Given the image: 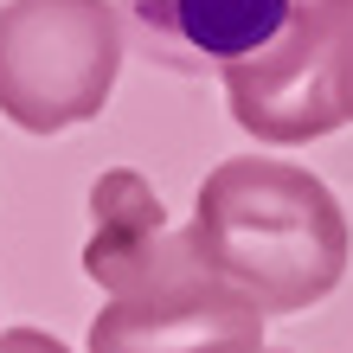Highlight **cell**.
Returning a JSON list of instances; mask_svg holds the SVG:
<instances>
[{"label":"cell","instance_id":"1","mask_svg":"<svg viewBox=\"0 0 353 353\" xmlns=\"http://www.w3.org/2000/svg\"><path fill=\"white\" fill-rule=\"evenodd\" d=\"M186 244L205 276L244 289L263 315H302L347 276L353 225L334 186L276 154H232L199 180Z\"/></svg>","mask_w":353,"mask_h":353},{"label":"cell","instance_id":"2","mask_svg":"<svg viewBox=\"0 0 353 353\" xmlns=\"http://www.w3.org/2000/svg\"><path fill=\"white\" fill-rule=\"evenodd\" d=\"M122 52L129 39L110 0H7L0 7V116L26 135H65L103 116Z\"/></svg>","mask_w":353,"mask_h":353},{"label":"cell","instance_id":"3","mask_svg":"<svg viewBox=\"0 0 353 353\" xmlns=\"http://www.w3.org/2000/svg\"><path fill=\"white\" fill-rule=\"evenodd\" d=\"M347 13H353V0H315L270 52L219 71L225 110L244 135L270 141V148H302V141H321L347 122L341 110Z\"/></svg>","mask_w":353,"mask_h":353},{"label":"cell","instance_id":"4","mask_svg":"<svg viewBox=\"0 0 353 353\" xmlns=\"http://www.w3.org/2000/svg\"><path fill=\"white\" fill-rule=\"evenodd\" d=\"M263 308L244 289L174 270L148 289L110 296L90 321V353H263Z\"/></svg>","mask_w":353,"mask_h":353},{"label":"cell","instance_id":"5","mask_svg":"<svg viewBox=\"0 0 353 353\" xmlns=\"http://www.w3.org/2000/svg\"><path fill=\"white\" fill-rule=\"evenodd\" d=\"M315 0H122V39L161 71H225L270 52Z\"/></svg>","mask_w":353,"mask_h":353},{"label":"cell","instance_id":"6","mask_svg":"<svg viewBox=\"0 0 353 353\" xmlns=\"http://www.w3.org/2000/svg\"><path fill=\"white\" fill-rule=\"evenodd\" d=\"M84 270L103 296H129L148 289L174 270H193V244L186 232L168 225V205L135 168H110L90 180V244Z\"/></svg>","mask_w":353,"mask_h":353},{"label":"cell","instance_id":"7","mask_svg":"<svg viewBox=\"0 0 353 353\" xmlns=\"http://www.w3.org/2000/svg\"><path fill=\"white\" fill-rule=\"evenodd\" d=\"M0 353H71L58 334H46V327H7L0 334Z\"/></svg>","mask_w":353,"mask_h":353},{"label":"cell","instance_id":"8","mask_svg":"<svg viewBox=\"0 0 353 353\" xmlns=\"http://www.w3.org/2000/svg\"><path fill=\"white\" fill-rule=\"evenodd\" d=\"M341 110L353 122V13H347V39H341Z\"/></svg>","mask_w":353,"mask_h":353}]
</instances>
